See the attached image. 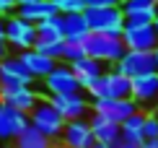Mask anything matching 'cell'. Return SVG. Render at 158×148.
Wrapping results in <instances>:
<instances>
[{
  "label": "cell",
  "mask_w": 158,
  "mask_h": 148,
  "mask_svg": "<svg viewBox=\"0 0 158 148\" xmlns=\"http://www.w3.org/2000/svg\"><path fill=\"white\" fill-rule=\"evenodd\" d=\"M83 50H85L88 57L101 60L104 65L114 68V65L119 63V57L127 52V47H124L122 37H117V34H96V31H91V34L83 39Z\"/></svg>",
  "instance_id": "cell-1"
},
{
  "label": "cell",
  "mask_w": 158,
  "mask_h": 148,
  "mask_svg": "<svg viewBox=\"0 0 158 148\" xmlns=\"http://www.w3.org/2000/svg\"><path fill=\"white\" fill-rule=\"evenodd\" d=\"M130 89H132V78L122 76L117 68H109L85 91L91 99H130Z\"/></svg>",
  "instance_id": "cell-2"
},
{
  "label": "cell",
  "mask_w": 158,
  "mask_h": 148,
  "mask_svg": "<svg viewBox=\"0 0 158 148\" xmlns=\"http://www.w3.org/2000/svg\"><path fill=\"white\" fill-rule=\"evenodd\" d=\"M83 18H85V24H88L91 31H96V34H117V37H122V29H124V24H127L119 5L85 8Z\"/></svg>",
  "instance_id": "cell-3"
},
{
  "label": "cell",
  "mask_w": 158,
  "mask_h": 148,
  "mask_svg": "<svg viewBox=\"0 0 158 148\" xmlns=\"http://www.w3.org/2000/svg\"><path fill=\"white\" fill-rule=\"evenodd\" d=\"M29 125H34L39 133H44L49 140L60 138L62 135V127H65V117L52 107L49 99H39L36 107L29 112Z\"/></svg>",
  "instance_id": "cell-4"
},
{
  "label": "cell",
  "mask_w": 158,
  "mask_h": 148,
  "mask_svg": "<svg viewBox=\"0 0 158 148\" xmlns=\"http://www.w3.org/2000/svg\"><path fill=\"white\" fill-rule=\"evenodd\" d=\"M5 42L10 50H31L36 42V24L26 21L21 16H8L5 18Z\"/></svg>",
  "instance_id": "cell-5"
},
{
  "label": "cell",
  "mask_w": 158,
  "mask_h": 148,
  "mask_svg": "<svg viewBox=\"0 0 158 148\" xmlns=\"http://www.w3.org/2000/svg\"><path fill=\"white\" fill-rule=\"evenodd\" d=\"M122 42L127 50H140V52H153L158 47V37L153 24H124L122 29Z\"/></svg>",
  "instance_id": "cell-6"
},
{
  "label": "cell",
  "mask_w": 158,
  "mask_h": 148,
  "mask_svg": "<svg viewBox=\"0 0 158 148\" xmlns=\"http://www.w3.org/2000/svg\"><path fill=\"white\" fill-rule=\"evenodd\" d=\"M42 81H44V89H47L49 96H55V94H75V91H83L81 83H78V78H75V73H73V68H70L68 63H57L55 68L49 70V76L42 78Z\"/></svg>",
  "instance_id": "cell-7"
},
{
  "label": "cell",
  "mask_w": 158,
  "mask_h": 148,
  "mask_svg": "<svg viewBox=\"0 0 158 148\" xmlns=\"http://www.w3.org/2000/svg\"><path fill=\"white\" fill-rule=\"evenodd\" d=\"M114 68L119 70L122 76H127V78H137V76H145V73H153L156 70V57H153V52L127 50Z\"/></svg>",
  "instance_id": "cell-8"
},
{
  "label": "cell",
  "mask_w": 158,
  "mask_h": 148,
  "mask_svg": "<svg viewBox=\"0 0 158 148\" xmlns=\"http://www.w3.org/2000/svg\"><path fill=\"white\" fill-rule=\"evenodd\" d=\"M49 102L65 117V122H68V120H83L85 114H88V96H85L83 91H75V94H55V96H49Z\"/></svg>",
  "instance_id": "cell-9"
},
{
  "label": "cell",
  "mask_w": 158,
  "mask_h": 148,
  "mask_svg": "<svg viewBox=\"0 0 158 148\" xmlns=\"http://www.w3.org/2000/svg\"><path fill=\"white\" fill-rule=\"evenodd\" d=\"M130 99L137 104V109H148V107H153L156 99H158V70L132 78Z\"/></svg>",
  "instance_id": "cell-10"
},
{
  "label": "cell",
  "mask_w": 158,
  "mask_h": 148,
  "mask_svg": "<svg viewBox=\"0 0 158 148\" xmlns=\"http://www.w3.org/2000/svg\"><path fill=\"white\" fill-rule=\"evenodd\" d=\"M34 76L23 65V60L18 55H8L0 60V86H31Z\"/></svg>",
  "instance_id": "cell-11"
},
{
  "label": "cell",
  "mask_w": 158,
  "mask_h": 148,
  "mask_svg": "<svg viewBox=\"0 0 158 148\" xmlns=\"http://www.w3.org/2000/svg\"><path fill=\"white\" fill-rule=\"evenodd\" d=\"M62 146L65 148H91L96 143L94 140V130H91L88 120H68L62 127Z\"/></svg>",
  "instance_id": "cell-12"
},
{
  "label": "cell",
  "mask_w": 158,
  "mask_h": 148,
  "mask_svg": "<svg viewBox=\"0 0 158 148\" xmlns=\"http://www.w3.org/2000/svg\"><path fill=\"white\" fill-rule=\"evenodd\" d=\"M91 107H94L96 114H101V117H106L117 125H122L132 112H137V104L132 99H94Z\"/></svg>",
  "instance_id": "cell-13"
},
{
  "label": "cell",
  "mask_w": 158,
  "mask_h": 148,
  "mask_svg": "<svg viewBox=\"0 0 158 148\" xmlns=\"http://www.w3.org/2000/svg\"><path fill=\"white\" fill-rule=\"evenodd\" d=\"M39 99L42 96L31 86H0V102L8 104V107H16V109H21L26 114L36 107Z\"/></svg>",
  "instance_id": "cell-14"
},
{
  "label": "cell",
  "mask_w": 158,
  "mask_h": 148,
  "mask_svg": "<svg viewBox=\"0 0 158 148\" xmlns=\"http://www.w3.org/2000/svg\"><path fill=\"white\" fill-rule=\"evenodd\" d=\"M29 125V114L0 102V140H13Z\"/></svg>",
  "instance_id": "cell-15"
},
{
  "label": "cell",
  "mask_w": 158,
  "mask_h": 148,
  "mask_svg": "<svg viewBox=\"0 0 158 148\" xmlns=\"http://www.w3.org/2000/svg\"><path fill=\"white\" fill-rule=\"evenodd\" d=\"M122 13L127 24H153L156 21V3L153 0H122Z\"/></svg>",
  "instance_id": "cell-16"
},
{
  "label": "cell",
  "mask_w": 158,
  "mask_h": 148,
  "mask_svg": "<svg viewBox=\"0 0 158 148\" xmlns=\"http://www.w3.org/2000/svg\"><path fill=\"white\" fill-rule=\"evenodd\" d=\"M70 68H73V73H75V78H78V83H81L83 91L88 89L96 78H101L104 73H106V65H104L101 60H94L88 55L81 57V60H75V63H70Z\"/></svg>",
  "instance_id": "cell-17"
},
{
  "label": "cell",
  "mask_w": 158,
  "mask_h": 148,
  "mask_svg": "<svg viewBox=\"0 0 158 148\" xmlns=\"http://www.w3.org/2000/svg\"><path fill=\"white\" fill-rule=\"evenodd\" d=\"M60 29L65 42H83L91 34L83 13H60Z\"/></svg>",
  "instance_id": "cell-18"
},
{
  "label": "cell",
  "mask_w": 158,
  "mask_h": 148,
  "mask_svg": "<svg viewBox=\"0 0 158 148\" xmlns=\"http://www.w3.org/2000/svg\"><path fill=\"white\" fill-rule=\"evenodd\" d=\"M18 57L23 60V65L29 68V73H31L34 78H47L49 70L57 65V60L42 55L39 50H34V47H31V50H21V52H18Z\"/></svg>",
  "instance_id": "cell-19"
},
{
  "label": "cell",
  "mask_w": 158,
  "mask_h": 148,
  "mask_svg": "<svg viewBox=\"0 0 158 148\" xmlns=\"http://www.w3.org/2000/svg\"><path fill=\"white\" fill-rule=\"evenodd\" d=\"M91 130H94V140L96 143H109V146H114L117 140L122 138V133H119V125L117 122H111V120L106 117H101V114H91Z\"/></svg>",
  "instance_id": "cell-20"
},
{
  "label": "cell",
  "mask_w": 158,
  "mask_h": 148,
  "mask_svg": "<svg viewBox=\"0 0 158 148\" xmlns=\"http://www.w3.org/2000/svg\"><path fill=\"white\" fill-rule=\"evenodd\" d=\"M16 16H21V18H26V21H31V24H39V21H44V18L57 16V8H55L52 0H36V3L18 5Z\"/></svg>",
  "instance_id": "cell-21"
},
{
  "label": "cell",
  "mask_w": 158,
  "mask_h": 148,
  "mask_svg": "<svg viewBox=\"0 0 158 148\" xmlns=\"http://www.w3.org/2000/svg\"><path fill=\"white\" fill-rule=\"evenodd\" d=\"M55 42H65L62 39V29H60V13L36 24V42H34V47H39V44H55Z\"/></svg>",
  "instance_id": "cell-22"
},
{
  "label": "cell",
  "mask_w": 158,
  "mask_h": 148,
  "mask_svg": "<svg viewBox=\"0 0 158 148\" xmlns=\"http://www.w3.org/2000/svg\"><path fill=\"white\" fill-rule=\"evenodd\" d=\"M143 122H145V112L143 109H137V112H132L127 120L119 125V133H122V138L119 140H127V143H135V146H140L143 140Z\"/></svg>",
  "instance_id": "cell-23"
},
{
  "label": "cell",
  "mask_w": 158,
  "mask_h": 148,
  "mask_svg": "<svg viewBox=\"0 0 158 148\" xmlns=\"http://www.w3.org/2000/svg\"><path fill=\"white\" fill-rule=\"evenodd\" d=\"M13 140H16V148H52V140L44 133H39L34 125H26Z\"/></svg>",
  "instance_id": "cell-24"
},
{
  "label": "cell",
  "mask_w": 158,
  "mask_h": 148,
  "mask_svg": "<svg viewBox=\"0 0 158 148\" xmlns=\"http://www.w3.org/2000/svg\"><path fill=\"white\" fill-rule=\"evenodd\" d=\"M85 57V50H83V42H62V55H60V63H75V60Z\"/></svg>",
  "instance_id": "cell-25"
},
{
  "label": "cell",
  "mask_w": 158,
  "mask_h": 148,
  "mask_svg": "<svg viewBox=\"0 0 158 148\" xmlns=\"http://www.w3.org/2000/svg\"><path fill=\"white\" fill-rule=\"evenodd\" d=\"M52 3H55L57 13H83L85 11L83 0H52Z\"/></svg>",
  "instance_id": "cell-26"
},
{
  "label": "cell",
  "mask_w": 158,
  "mask_h": 148,
  "mask_svg": "<svg viewBox=\"0 0 158 148\" xmlns=\"http://www.w3.org/2000/svg\"><path fill=\"white\" fill-rule=\"evenodd\" d=\"M143 138L156 140L158 138V117L153 112H145V122H143Z\"/></svg>",
  "instance_id": "cell-27"
},
{
  "label": "cell",
  "mask_w": 158,
  "mask_h": 148,
  "mask_svg": "<svg viewBox=\"0 0 158 148\" xmlns=\"http://www.w3.org/2000/svg\"><path fill=\"white\" fill-rule=\"evenodd\" d=\"M16 8H18V3L16 0H0V16H13V13H16Z\"/></svg>",
  "instance_id": "cell-28"
},
{
  "label": "cell",
  "mask_w": 158,
  "mask_h": 148,
  "mask_svg": "<svg viewBox=\"0 0 158 148\" xmlns=\"http://www.w3.org/2000/svg\"><path fill=\"white\" fill-rule=\"evenodd\" d=\"M85 8H104V5H122V0H83Z\"/></svg>",
  "instance_id": "cell-29"
},
{
  "label": "cell",
  "mask_w": 158,
  "mask_h": 148,
  "mask_svg": "<svg viewBox=\"0 0 158 148\" xmlns=\"http://www.w3.org/2000/svg\"><path fill=\"white\" fill-rule=\"evenodd\" d=\"M8 55H10V47H8V42H5L3 37H0V60L8 57Z\"/></svg>",
  "instance_id": "cell-30"
},
{
  "label": "cell",
  "mask_w": 158,
  "mask_h": 148,
  "mask_svg": "<svg viewBox=\"0 0 158 148\" xmlns=\"http://www.w3.org/2000/svg\"><path fill=\"white\" fill-rule=\"evenodd\" d=\"M114 148H140V146H135V143H127V140H117Z\"/></svg>",
  "instance_id": "cell-31"
},
{
  "label": "cell",
  "mask_w": 158,
  "mask_h": 148,
  "mask_svg": "<svg viewBox=\"0 0 158 148\" xmlns=\"http://www.w3.org/2000/svg\"><path fill=\"white\" fill-rule=\"evenodd\" d=\"M140 148H158V138H156V140H143Z\"/></svg>",
  "instance_id": "cell-32"
},
{
  "label": "cell",
  "mask_w": 158,
  "mask_h": 148,
  "mask_svg": "<svg viewBox=\"0 0 158 148\" xmlns=\"http://www.w3.org/2000/svg\"><path fill=\"white\" fill-rule=\"evenodd\" d=\"M0 37L5 39V16H0Z\"/></svg>",
  "instance_id": "cell-33"
},
{
  "label": "cell",
  "mask_w": 158,
  "mask_h": 148,
  "mask_svg": "<svg viewBox=\"0 0 158 148\" xmlns=\"http://www.w3.org/2000/svg\"><path fill=\"white\" fill-rule=\"evenodd\" d=\"M91 148H114V146H109V143H94Z\"/></svg>",
  "instance_id": "cell-34"
},
{
  "label": "cell",
  "mask_w": 158,
  "mask_h": 148,
  "mask_svg": "<svg viewBox=\"0 0 158 148\" xmlns=\"http://www.w3.org/2000/svg\"><path fill=\"white\" fill-rule=\"evenodd\" d=\"M150 112H153V114H156V117H158V99H156V104H153V107H150Z\"/></svg>",
  "instance_id": "cell-35"
},
{
  "label": "cell",
  "mask_w": 158,
  "mask_h": 148,
  "mask_svg": "<svg viewBox=\"0 0 158 148\" xmlns=\"http://www.w3.org/2000/svg\"><path fill=\"white\" fill-rule=\"evenodd\" d=\"M153 57H156V70H158V47L153 50Z\"/></svg>",
  "instance_id": "cell-36"
},
{
  "label": "cell",
  "mask_w": 158,
  "mask_h": 148,
  "mask_svg": "<svg viewBox=\"0 0 158 148\" xmlns=\"http://www.w3.org/2000/svg\"><path fill=\"white\" fill-rule=\"evenodd\" d=\"M18 5H26V3H36V0H16Z\"/></svg>",
  "instance_id": "cell-37"
},
{
  "label": "cell",
  "mask_w": 158,
  "mask_h": 148,
  "mask_svg": "<svg viewBox=\"0 0 158 148\" xmlns=\"http://www.w3.org/2000/svg\"><path fill=\"white\" fill-rule=\"evenodd\" d=\"M153 29H156V37H158V16H156V21H153Z\"/></svg>",
  "instance_id": "cell-38"
},
{
  "label": "cell",
  "mask_w": 158,
  "mask_h": 148,
  "mask_svg": "<svg viewBox=\"0 0 158 148\" xmlns=\"http://www.w3.org/2000/svg\"><path fill=\"white\" fill-rule=\"evenodd\" d=\"M156 16H158V0H156Z\"/></svg>",
  "instance_id": "cell-39"
},
{
  "label": "cell",
  "mask_w": 158,
  "mask_h": 148,
  "mask_svg": "<svg viewBox=\"0 0 158 148\" xmlns=\"http://www.w3.org/2000/svg\"><path fill=\"white\" fill-rule=\"evenodd\" d=\"M153 3H156V0H153Z\"/></svg>",
  "instance_id": "cell-40"
},
{
  "label": "cell",
  "mask_w": 158,
  "mask_h": 148,
  "mask_svg": "<svg viewBox=\"0 0 158 148\" xmlns=\"http://www.w3.org/2000/svg\"><path fill=\"white\" fill-rule=\"evenodd\" d=\"M0 148H3V146H0Z\"/></svg>",
  "instance_id": "cell-41"
}]
</instances>
